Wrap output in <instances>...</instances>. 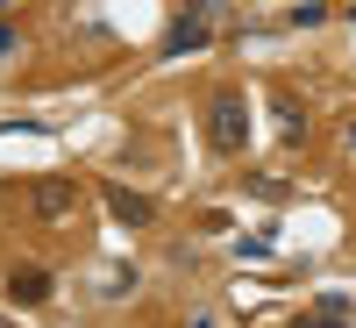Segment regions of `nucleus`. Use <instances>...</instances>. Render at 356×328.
<instances>
[{
    "mask_svg": "<svg viewBox=\"0 0 356 328\" xmlns=\"http://www.w3.org/2000/svg\"><path fill=\"white\" fill-rule=\"evenodd\" d=\"M178 8H214V0H178Z\"/></svg>",
    "mask_w": 356,
    "mask_h": 328,
    "instance_id": "11",
    "label": "nucleus"
},
{
    "mask_svg": "<svg viewBox=\"0 0 356 328\" xmlns=\"http://www.w3.org/2000/svg\"><path fill=\"white\" fill-rule=\"evenodd\" d=\"M335 150H342V164H356V114L342 122V136H335Z\"/></svg>",
    "mask_w": 356,
    "mask_h": 328,
    "instance_id": "9",
    "label": "nucleus"
},
{
    "mask_svg": "<svg viewBox=\"0 0 356 328\" xmlns=\"http://www.w3.org/2000/svg\"><path fill=\"white\" fill-rule=\"evenodd\" d=\"M8 300L15 307H43L50 300V272H43V264H15V272H8Z\"/></svg>",
    "mask_w": 356,
    "mask_h": 328,
    "instance_id": "3",
    "label": "nucleus"
},
{
    "mask_svg": "<svg viewBox=\"0 0 356 328\" xmlns=\"http://www.w3.org/2000/svg\"><path fill=\"white\" fill-rule=\"evenodd\" d=\"M292 22H300V29H321V22H328V0H300V8H292Z\"/></svg>",
    "mask_w": 356,
    "mask_h": 328,
    "instance_id": "7",
    "label": "nucleus"
},
{
    "mask_svg": "<svg viewBox=\"0 0 356 328\" xmlns=\"http://www.w3.org/2000/svg\"><path fill=\"white\" fill-rule=\"evenodd\" d=\"M0 328H15V321H8V314H0Z\"/></svg>",
    "mask_w": 356,
    "mask_h": 328,
    "instance_id": "12",
    "label": "nucleus"
},
{
    "mask_svg": "<svg viewBox=\"0 0 356 328\" xmlns=\"http://www.w3.org/2000/svg\"><path fill=\"white\" fill-rule=\"evenodd\" d=\"M342 321H349V307H342V300H321V314H314V328H342Z\"/></svg>",
    "mask_w": 356,
    "mask_h": 328,
    "instance_id": "8",
    "label": "nucleus"
},
{
    "mask_svg": "<svg viewBox=\"0 0 356 328\" xmlns=\"http://www.w3.org/2000/svg\"><path fill=\"white\" fill-rule=\"evenodd\" d=\"M0 57H15V22H0Z\"/></svg>",
    "mask_w": 356,
    "mask_h": 328,
    "instance_id": "10",
    "label": "nucleus"
},
{
    "mask_svg": "<svg viewBox=\"0 0 356 328\" xmlns=\"http://www.w3.org/2000/svg\"><path fill=\"white\" fill-rule=\"evenodd\" d=\"M29 207H36V221H72L79 186L72 178H36V186H29Z\"/></svg>",
    "mask_w": 356,
    "mask_h": 328,
    "instance_id": "2",
    "label": "nucleus"
},
{
    "mask_svg": "<svg viewBox=\"0 0 356 328\" xmlns=\"http://www.w3.org/2000/svg\"><path fill=\"white\" fill-rule=\"evenodd\" d=\"M207 150L214 157H243L250 150V100H243V86H214V93H207Z\"/></svg>",
    "mask_w": 356,
    "mask_h": 328,
    "instance_id": "1",
    "label": "nucleus"
},
{
    "mask_svg": "<svg viewBox=\"0 0 356 328\" xmlns=\"http://www.w3.org/2000/svg\"><path fill=\"white\" fill-rule=\"evenodd\" d=\"M278 143H285V150H300V143H307V107H300V100H278Z\"/></svg>",
    "mask_w": 356,
    "mask_h": 328,
    "instance_id": "6",
    "label": "nucleus"
},
{
    "mask_svg": "<svg viewBox=\"0 0 356 328\" xmlns=\"http://www.w3.org/2000/svg\"><path fill=\"white\" fill-rule=\"evenodd\" d=\"M207 43H214V29H207V22H171L164 57H186V50H207Z\"/></svg>",
    "mask_w": 356,
    "mask_h": 328,
    "instance_id": "5",
    "label": "nucleus"
},
{
    "mask_svg": "<svg viewBox=\"0 0 356 328\" xmlns=\"http://www.w3.org/2000/svg\"><path fill=\"white\" fill-rule=\"evenodd\" d=\"M200 328H207V321H200Z\"/></svg>",
    "mask_w": 356,
    "mask_h": 328,
    "instance_id": "13",
    "label": "nucleus"
},
{
    "mask_svg": "<svg viewBox=\"0 0 356 328\" xmlns=\"http://www.w3.org/2000/svg\"><path fill=\"white\" fill-rule=\"evenodd\" d=\"M107 207H114V221H129V228H143V221L157 214L150 193H129V186H107Z\"/></svg>",
    "mask_w": 356,
    "mask_h": 328,
    "instance_id": "4",
    "label": "nucleus"
}]
</instances>
